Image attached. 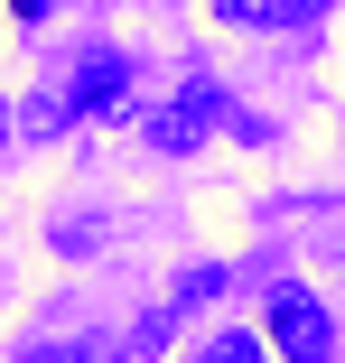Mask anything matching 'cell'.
<instances>
[{
    "instance_id": "1",
    "label": "cell",
    "mask_w": 345,
    "mask_h": 363,
    "mask_svg": "<svg viewBox=\"0 0 345 363\" xmlns=\"http://www.w3.org/2000/svg\"><path fill=\"white\" fill-rule=\"evenodd\" d=\"M261 317H270V335H280V363H336V326H327V308L308 298V289L280 279Z\"/></svg>"
},
{
    "instance_id": "4",
    "label": "cell",
    "mask_w": 345,
    "mask_h": 363,
    "mask_svg": "<svg viewBox=\"0 0 345 363\" xmlns=\"http://www.w3.org/2000/svg\"><path fill=\"white\" fill-rule=\"evenodd\" d=\"M327 10V0H215V19H234V28H308Z\"/></svg>"
},
{
    "instance_id": "6",
    "label": "cell",
    "mask_w": 345,
    "mask_h": 363,
    "mask_svg": "<svg viewBox=\"0 0 345 363\" xmlns=\"http://www.w3.org/2000/svg\"><path fill=\"white\" fill-rule=\"evenodd\" d=\"M10 10H19V19H38V10H47V0H10Z\"/></svg>"
},
{
    "instance_id": "3",
    "label": "cell",
    "mask_w": 345,
    "mask_h": 363,
    "mask_svg": "<svg viewBox=\"0 0 345 363\" xmlns=\"http://www.w3.org/2000/svg\"><path fill=\"white\" fill-rule=\"evenodd\" d=\"M224 112H234V103H224L215 84H205V75H196V84H187V94H177L168 112H159V130H150V140H159V150H196V140L215 130Z\"/></svg>"
},
{
    "instance_id": "5",
    "label": "cell",
    "mask_w": 345,
    "mask_h": 363,
    "mask_svg": "<svg viewBox=\"0 0 345 363\" xmlns=\"http://www.w3.org/2000/svg\"><path fill=\"white\" fill-rule=\"evenodd\" d=\"M196 363H270V345L261 335H243V326H224V335H205V354Z\"/></svg>"
},
{
    "instance_id": "7",
    "label": "cell",
    "mask_w": 345,
    "mask_h": 363,
    "mask_svg": "<svg viewBox=\"0 0 345 363\" xmlns=\"http://www.w3.org/2000/svg\"><path fill=\"white\" fill-rule=\"evenodd\" d=\"M0 140H10V103H0Z\"/></svg>"
},
{
    "instance_id": "2",
    "label": "cell",
    "mask_w": 345,
    "mask_h": 363,
    "mask_svg": "<svg viewBox=\"0 0 345 363\" xmlns=\"http://www.w3.org/2000/svg\"><path fill=\"white\" fill-rule=\"evenodd\" d=\"M131 94V65H121V47H84V65H75V94H56V121H94V112H112Z\"/></svg>"
}]
</instances>
